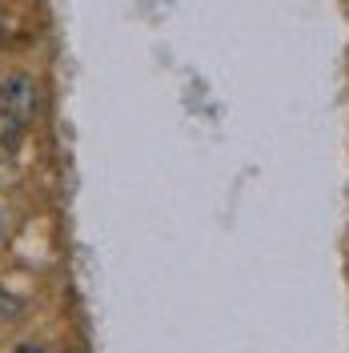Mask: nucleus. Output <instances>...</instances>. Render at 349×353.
<instances>
[{"mask_svg":"<svg viewBox=\"0 0 349 353\" xmlns=\"http://www.w3.org/2000/svg\"><path fill=\"white\" fill-rule=\"evenodd\" d=\"M0 117L8 125H28L37 117V88H32L28 77H12L0 88Z\"/></svg>","mask_w":349,"mask_h":353,"instance_id":"nucleus-1","label":"nucleus"},{"mask_svg":"<svg viewBox=\"0 0 349 353\" xmlns=\"http://www.w3.org/2000/svg\"><path fill=\"white\" fill-rule=\"evenodd\" d=\"M17 313H21V301H17V297H8V293L0 289V317H17Z\"/></svg>","mask_w":349,"mask_h":353,"instance_id":"nucleus-2","label":"nucleus"},{"mask_svg":"<svg viewBox=\"0 0 349 353\" xmlns=\"http://www.w3.org/2000/svg\"><path fill=\"white\" fill-rule=\"evenodd\" d=\"M17 353H44V350H41V345H21Z\"/></svg>","mask_w":349,"mask_h":353,"instance_id":"nucleus-3","label":"nucleus"},{"mask_svg":"<svg viewBox=\"0 0 349 353\" xmlns=\"http://www.w3.org/2000/svg\"><path fill=\"white\" fill-rule=\"evenodd\" d=\"M65 353H81V350H65Z\"/></svg>","mask_w":349,"mask_h":353,"instance_id":"nucleus-4","label":"nucleus"}]
</instances>
